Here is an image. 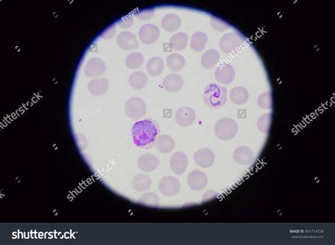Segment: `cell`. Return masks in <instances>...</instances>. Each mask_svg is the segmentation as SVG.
Wrapping results in <instances>:
<instances>
[{
  "mask_svg": "<svg viewBox=\"0 0 335 245\" xmlns=\"http://www.w3.org/2000/svg\"><path fill=\"white\" fill-rule=\"evenodd\" d=\"M116 28L114 26L109 27L101 35V37L104 39H110L114 36Z\"/></svg>",
  "mask_w": 335,
  "mask_h": 245,
  "instance_id": "d590c367",
  "label": "cell"
},
{
  "mask_svg": "<svg viewBox=\"0 0 335 245\" xmlns=\"http://www.w3.org/2000/svg\"><path fill=\"white\" fill-rule=\"evenodd\" d=\"M208 183V176L200 170H194L188 175V185L193 190H202L207 186Z\"/></svg>",
  "mask_w": 335,
  "mask_h": 245,
  "instance_id": "8fae6325",
  "label": "cell"
},
{
  "mask_svg": "<svg viewBox=\"0 0 335 245\" xmlns=\"http://www.w3.org/2000/svg\"><path fill=\"white\" fill-rule=\"evenodd\" d=\"M147 77L142 72H133L129 75V83L136 90H142L147 85Z\"/></svg>",
  "mask_w": 335,
  "mask_h": 245,
  "instance_id": "cb8c5ba5",
  "label": "cell"
},
{
  "mask_svg": "<svg viewBox=\"0 0 335 245\" xmlns=\"http://www.w3.org/2000/svg\"><path fill=\"white\" fill-rule=\"evenodd\" d=\"M196 119L195 112L189 107H181L175 113V120L179 125L189 126L193 124Z\"/></svg>",
  "mask_w": 335,
  "mask_h": 245,
  "instance_id": "30bf717a",
  "label": "cell"
},
{
  "mask_svg": "<svg viewBox=\"0 0 335 245\" xmlns=\"http://www.w3.org/2000/svg\"><path fill=\"white\" fill-rule=\"evenodd\" d=\"M188 41V36L186 33H177L170 39V45L175 51H181L187 47Z\"/></svg>",
  "mask_w": 335,
  "mask_h": 245,
  "instance_id": "83f0119b",
  "label": "cell"
},
{
  "mask_svg": "<svg viewBox=\"0 0 335 245\" xmlns=\"http://www.w3.org/2000/svg\"><path fill=\"white\" fill-rule=\"evenodd\" d=\"M146 104L143 100L138 97H132L128 100L125 106V111L128 118L132 120H140L146 114Z\"/></svg>",
  "mask_w": 335,
  "mask_h": 245,
  "instance_id": "277c9868",
  "label": "cell"
},
{
  "mask_svg": "<svg viewBox=\"0 0 335 245\" xmlns=\"http://www.w3.org/2000/svg\"><path fill=\"white\" fill-rule=\"evenodd\" d=\"M230 101L237 105H241L247 102L249 99L248 90L243 86L233 88L230 93Z\"/></svg>",
  "mask_w": 335,
  "mask_h": 245,
  "instance_id": "ffe728a7",
  "label": "cell"
},
{
  "mask_svg": "<svg viewBox=\"0 0 335 245\" xmlns=\"http://www.w3.org/2000/svg\"><path fill=\"white\" fill-rule=\"evenodd\" d=\"M194 160L197 165L207 168L214 164V154L209 148H203L194 153Z\"/></svg>",
  "mask_w": 335,
  "mask_h": 245,
  "instance_id": "4fadbf2b",
  "label": "cell"
},
{
  "mask_svg": "<svg viewBox=\"0 0 335 245\" xmlns=\"http://www.w3.org/2000/svg\"><path fill=\"white\" fill-rule=\"evenodd\" d=\"M210 23L212 28L218 31H227L230 28V25L227 21L216 17H211Z\"/></svg>",
  "mask_w": 335,
  "mask_h": 245,
  "instance_id": "d6a6232c",
  "label": "cell"
},
{
  "mask_svg": "<svg viewBox=\"0 0 335 245\" xmlns=\"http://www.w3.org/2000/svg\"><path fill=\"white\" fill-rule=\"evenodd\" d=\"M109 88L108 81L106 79H95L90 81L88 90L94 96H101L105 94Z\"/></svg>",
  "mask_w": 335,
  "mask_h": 245,
  "instance_id": "ac0fdd59",
  "label": "cell"
},
{
  "mask_svg": "<svg viewBox=\"0 0 335 245\" xmlns=\"http://www.w3.org/2000/svg\"><path fill=\"white\" fill-rule=\"evenodd\" d=\"M259 106L262 109H272L273 106V96L272 92H265L260 95L257 100Z\"/></svg>",
  "mask_w": 335,
  "mask_h": 245,
  "instance_id": "1f68e13d",
  "label": "cell"
},
{
  "mask_svg": "<svg viewBox=\"0 0 335 245\" xmlns=\"http://www.w3.org/2000/svg\"><path fill=\"white\" fill-rule=\"evenodd\" d=\"M167 63L170 70L178 72L186 65V60L180 54L172 53L167 57Z\"/></svg>",
  "mask_w": 335,
  "mask_h": 245,
  "instance_id": "4316f807",
  "label": "cell"
},
{
  "mask_svg": "<svg viewBox=\"0 0 335 245\" xmlns=\"http://www.w3.org/2000/svg\"><path fill=\"white\" fill-rule=\"evenodd\" d=\"M254 153L247 146H239L233 152V159L237 163L241 165H247L253 161Z\"/></svg>",
  "mask_w": 335,
  "mask_h": 245,
  "instance_id": "9a60e30c",
  "label": "cell"
},
{
  "mask_svg": "<svg viewBox=\"0 0 335 245\" xmlns=\"http://www.w3.org/2000/svg\"><path fill=\"white\" fill-rule=\"evenodd\" d=\"M159 187L164 195L172 197L179 192L181 183L179 180L174 177L165 176L159 182Z\"/></svg>",
  "mask_w": 335,
  "mask_h": 245,
  "instance_id": "52a82bcc",
  "label": "cell"
},
{
  "mask_svg": "<svg viewBox=\"0 0 335 245\" xmlns=\"http://www.w3.org/2000/svg\"><path fill=\"white\" fill-rule=\"evenodd\" d=\"M126 65L129 69H137L144 63V56L138 52H133L127 55L126 60Z\"/></svg>",
  "mask_w": 335,
  "mask_h": 245,
  "instance_id": "f1b7e54d",
  "label": "cell"
},
{
  "mask_svg": "<svg viewBox=\"0 0 335 245\" xmlns=\"http://www.w3.org/2000/svg\"><path fill=\"white\" fill-rule=\"evenodd\" d=\"M244 38L239 33H227L221 37L219 45L224 53H233L240 49L244 42Z\"/></svg>",
  "mask_w": 335,
  "mask_h": 245,
  "instance_id": "5b68a950",
  "label": "cell"
},
{
  "mask_svg": "<svg viewBox=\"0 0 335 245\" xmlns=\"http://www.w3.org/2000/svg\"><path fill=\"white\" fill-rule=\"evenodd\" d=\"M188 165L187 156L183 152H176L170 158V165L172 171L181 175L186 172Z\"/></svg>",
  "mask_w": 335,
  "mask_h": 245,
  "instance_id": "7c38bea8",
  "label": "cell"
},
{
  "mask_svg": "<svg viewBox=\"0 0 335 245\" xmlns=\"http://www.w3.org/2000/svg\"><path fill=\"white\" fill-rule=\"evenodd\" d=\"M214 77L215 80L219 83L224 85L230 84L235 80L234 68L230 64H223L216 69Z\"/></svg>",
  "mask_w": 335,
  "mask_h": 245,
  "instance_id": "ba28073f",
  "label": "cell"
},
{
  "mask_svg": "<svg viewBox=\"0 0 335 245\" xmlns=\"http://www.w3.org/2000/svg\"><path fill=\"white\" fill-rule=\"evenodd\" d=\"M183 78L178 74H169L167 76L163 82L164 89L168 92L175 93L181 91L183 86Z\"/></svg>",
  "mask_w": 335,
  "mask_h": 245,
  "instance_id": "e0dca14e",
  "label": "cell"
},
{
  "mask_svg": "<svg viewBox=\"0 0 335 245\" xmlns=\"http://www.w3.org/2000/svg\"><path fill=\"white\" fill-rule=\"evenodd\" d=\"M117 42L121 49L124 50H135L139 46L138 41L133 33L131 32L120 33L117 39Z\"/></svg>",
  "mask_w": 335,
  "mask_h": 245,
  "instance_id": "5bb4252c",
  "label": "cell"
},
{
  "mask_svg": "<svg viewBox=\"0 0 335 245\" xmlns=\"http://www.w3.org/2000/svg\"><path fill=\"white\" fill-rule=\"evenodd\" d=\"M146 66L148 74L152 77H156L160 75L164 70V60L159 57H154L148 60Z\"/></svg>",
  "mask_w": 335,
  "mask_h": 245,
  "instance_id": "d4e9b609",
  "label": "cell"
},
{
  "mask_svg": "<svg viewBox=\"0 0 335 245\" xmlns=\"http://www.w3.org/2000/svg\"><path fill=\"white\" fill-rule=\"evenodd\" d=\"M175 147V142L171 137L168 135L159 136L156 139V148L159 152L168 153L173 151Z\"/></svg>",
  "mask_w": 335,
  "mask_h": 245,
  "instance_id": "44dd1931",
  "label": "cell"
},
{
  "mask_svg": "<svg viewBox=\"0 0 335 245\" xmlns=\"http://www.w3.org/2000/svg\"><path fill=\"white\" fill-rule=\"evenodd\" d=\"M272 120V114H265L260 117L257 121V127L259 130L265 134H268L271 129Z\"/></svg>",
  "mask_w": 335,
  "mask_h": 245,
  "instance_id": "f546056e",
  "label": "cell"
},
{
  "mask_svg": "<svg viewBox=\"0 0 335 245\" xmlns=\"http://www.w3.org/2000/svg\"><path fill=\"white\" fill-rule=\"evenodd\" d=\"M132 132L134 143L137 146H147L153 143L158 134L156 125L147 120L136 122Z\"/></svg>",
  "mask_w": 335,
  "mask_h": 245,
  "instance_id": "6da1fadb",
  "label": "cell"
},
{
  "mask_svg": "<svg viewBox=\"0 0 335 245\" xmlns=\"http://www.w3.org/2000/svg\"><path fill=\"white\" fill-rule=\"evenodd\" d=\"M238 129V124L234 120L228 118H222L215 124V135L220 140H230L236 135Z\"/></svg>",
  "mask_w": 335,
  "mask_h": 245,
  "instance_id": "3957f363",
  "label": "cell"
},
{
  "mask_svg": "<svg viewBox=\"0 0 335 245\" xmlns=\"http://www.w3.org/2000/svg\"><path fill=\"white\" fill-rule=\"evenodd\" d=\"M132 186L137 192L148 190L151 186V178L144 174H137L132 180Z\"/></svg>",
  "mask_w": 335,
  "mask_h": 245,
  "instance_id": "7402d4cb",
  "label": "cell"
},
{
  "mask_svg": "<svg viewBox=\"0 0 335 245\" xmlns=\"http://www.w3.org/2000/svg\"><path fill=\"white\" fill-rule=\"evenodd\" d=\"M205 103L212 108H220L227 101V89L225 87L210 83L203 93Z\"/></svg>",
  "mask_w": 335,
  "mask_h": 245,
  "instance_id": "7a4b0ae2",
  "label": "cell"
},
{
  "mask_svg": "<svg viewBox=\"0 0 335 245\" xmlns=\"http://www.w3.org/2000/svg\"><path fill=\"white\" fill-rule=\"evenodd\" d=\"M208 37L204 32H196L191 38L190 47L195 52H201L206 46Z\"/></svg>",
  "mask_w": 335,
  "mask_h": 245,
  "instance_id": "484cf974",
  "label": "cell"
},
{
  "mask_svg": "<svg viewBox=\"0 0 335 245\" xmlns=\"http://www.w3.org/2000/svg\"><path fill=\"white\" fill-rule=\"evenodd\" d=\"M155 11L154 9H141L135 14V17L140 20H148L154 17Z\"/></svg>",
  "mask_w": 335,
  "mask_h": 245,
  "instance_id": "836d02e7",
  "label": "cell"
},
{
  "mask_svg": "<svg viewBox=\"0 0 335 245\" xmlns=\"http://www.w3.org/2000/svg\"><path fill=\"white\" fill-rule=\"evenodd\" d=\"M219 59H220V55L219 52L214 49H211L202 55L201 58L202 66L207 69H212L219 62Z\"/></svg>",
  "mask_w": 335,
  "mask_h": 245,
  "instance_id": "603a6c76",
  "label": "cell"
},
{
  "mask_svg": "<svg viewBox=\"0 0 335 245\" xmlns=\"http://www.w3.org/2000/svg\"><path fill=\"white\" fill-rule=\"evenodd\" d=\"M161 26L164 30L168 32H174L181 28V19L176 14H167L162 19Z\"/></svg>",
  "mask_w": 335,
  "mask_h": 245,
  "instance_id": "d6986e66",
  "label": "cell"
},
{
  "mask_svg": "<svg viewBox=\"0 0 335 245\" xmlns=\"http://www.w3.org/2000/svg\"><path fill=\"white\" fill-rule=\"evenodd\" d=\"M117 24H118L120 28H123V29H127V28H130L133 25V18L131 16H126V17H123L121 20H118Z\"/></svg>",
  "mask_w": 335,
  "mask_h": 245,
  "instance_id": "e575fe53",
  "label": "cell"
},
{
  "mask_svg": "<svg viewBox=\"0 0 335 245\" xmlns=\"http://www.w3.org/2000/svg\"><path fill=\"white\" fill-rule=\"evenodd\" d=\"M140 204L149 207H158L159 205V199L154 193H146L140 199Z\"/></svg>",
  "mask_w": 335,
  "mask_h": 245,
  "instance_id": "4dcf8cb0",
  "label": "cell"
},
{
  "mask_svg": "<svg viewBox=\"0 0 335 245\" xmlns=\"http://www.w3.org/2000/svg\"><path fill=\"white\" fill-rule=\"evenodd\" d=\"M106 70L104 60L99 58H91L85 66L84 74L87 77H97L103 75Z\"/></svg>",
  "mask_w": 335,
  "mask_h": 245,
  "instance_id": "9c48e42d",
  "label": "cell"
},
{
  "mask_svg": "<svg viewBox=\"0 0 335 245\" xmlns=\"http://www.w3.org/2000/svg\"><path fill=\"white\" fill-rule=\"evenodd\" d=\"M137 165L143 171L151 172L159 167V161L154 155L146 153L139 158Z\"/></svg>",
  "mask_w": 335,
  "mask_h": 245,
  "instance_id": "2e32d148",
  "label": "cell"
},
{
  "mask_svg": "<svg viewBox=\"0 0 335 245\" xmlns=\"http://www.w3.org/2000/svg\"><path fill=\"white\" fill-rule=\"evenodd\" d=\"M160 31L156 25L147 23L139 31V37L143 43L151 45L159 39Z\"/></svg>",
  "mask_w": 335,
  "mask_h": 245,
  "instance_id": "8992f818",
  "label": "cell"
}]
</instances>
